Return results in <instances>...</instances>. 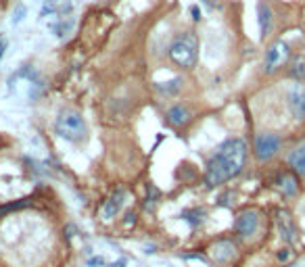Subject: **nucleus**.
I'll list each match as a JSON object with an SVG mask.
<instances>
[{
    "label": "nucleus",
    "mask_w": 305,
    "mask_h": 267,
    "mask_svg": "<svg viewBox=\"0 0 305 267\" xmlns=\"http://www.w3.org/2000/svg\"><path fill=\"white\" fill-rule=\"evenodd\" d=\"M169 59L182 69H192L199 61V38L192 31H184L174 38L169 44Z\"/></svg>",
    "instance_id": "obj_2"
},
{
    "label": "nucleus",
    "mask_w": 305,
    "mask_h": 267,
    "mask_svg": "<svg viewBox=\"0 0 305 267\" xmlns=\"http://www.w3.org/2000/svg\"><path fill=\"white\" fill-rule=\"evenodd\" d=\"M247 163V144L240 138H230L217 148V153L207 161L205 186L217 188L228 179L236 178Z\"/></svg>",
    "instance_id": "obj_1"
},
{
    "label": "nucleus",
    "mask_w": 305,
    "mask_h": 267,
    "mask_svg": "<svg viewBox=\"0 0 305 267\" xmlns=\"http://www.w3.org/2000/svg\"><path fill=\"white\" fill-rule=\"evenodd\" d=\"M6 46H9V42H6V38H4V36H0V61H2V59H4Z\"/></svg>",
    "instance_id": "obj_20"
},
{
    "label": "nucleus",
    "mask_w": 305,
    "mask_h": 267,
    "mask_svg": "<svg viewBox=\"0 0 305 267\" xmlns=\"http://www.w3.org/2000/svg\"><path fill=\"white\" fill-rule=\"evenodd\" d=\"M288 107L297 119H305V86L295 84L288 92Z\"/></svg>",
    "instance_id": "obj_7"
},
{
    "label": "nucleus",
    "mask_w": 305,
    "mask_h": 267,
    "mask_svg": "<svg viewBox=\"0 0 305 267\" xmlns=\"http://www.w3.org/2000/svg\"><path fill=\"white\" fill-rule=\"evenodd\" d=\"M280 190H282L284 196H295L299 192V182H297V178L291 174V171H284V174L278 176V184H276Z\"/></svg>",
    "instance_id": "obj_14"
},
{
    "label": "nucleus",
    "mask_w": 305,
    "mask_h": 267,
    "mask_svg": "<svg viewBox=\"0 0 305 267\" xmlns=\"http://www.w3.org/2000/svg\"><path fill=\"white\" fill-rule=\"evenodd\" d=\"M190 121V111L184 105H176L167 111V123L174 125V128H182Z\"/></svg>",
    "instance_id": "obj_13"
},
{
    "label": "nucleus",
    "mask_w": 305,
    "mask_h": 267,
    "mask_svg": "<svg viewBox=\"0 0 305 267\" xmlns=\"http://www.w3.org/2000/svg\"><path fill=\"white\" fill-rule=\"evenodd\" d=\"M27 17V6L25 4H17L15 6V11H13V15H11V23L13 25H19V23H23V19Z\"/></svg>",
    "instance_id": "obj_17"
},
{
    "label": "nucleus",
    "mask_w": 305,
    "mask_h": 267,
    "mask_svg": "<svg viewBox=\"0 0 305 267\" xmlns=\"http://www.w3.org/2000/svg\"><path fill=\"white\" fill-rule=\"evenodd\" d=\"M123 202H126V190H123V188H117V190H115L111 196H109V200L105 202V207H103V217H105V219H113V217L121 211Z\"/></svg>",
    "instance_id": "obj_8"
},
{
    "label": "nucleus",
    "mask_w": 305,
    "mask_h": 267,
    "mask_svg": "<svg viewBox=\"0 0 305 267\" xmlns=\"http://www.w3.org/2000/svg\"><path fill=\"white\" fill-rule=\"evenodd\" d=\"M257 227H259V215L253 209L242 211L236 217V222H234V230H236L240 238H253L257 234Z\"/></svg>",
    "instance_id": "obj_6"
},
{
    "label": "nucleus",
    "mask_w": 305,
    "mask_h": 267,
    "mask_svg": "<svg viewBox=\"0 0 305 267\" xmlns=\"http://www.w3.org/2000/svg\"><path fill=\"white\" fill-rule=\"evenodd\" d=\"M180 217H182L190 227H199L203 222H205V211H201V209H186V211L180 213Z\"/></svg>",
    "instance_id": "obj_16"
},
{
    "label": "nucleus",
    "mask_w": 305,
    "mask_h": 267,
    "mask_svg": "<svg viewBox=\"0 0 305 267\" xmlns=\"http://www.w3.org/2000/svg\"><path fill=\"white\" fill-rule=\"evenodd\" d=\"M280 146H282V140H280L278 134L272 132H263L255 138L253 142V153L257 156V161H270L274 155H278Z\"/></svg>",
    "instance_id": "obj_4"
},
{
    "label": "nucleus",
    "mask_w": 305,
    "mask_h": 267,
    "mask_svg": "<svg viewBox=\"0 0 305 267\" xmlns=\"http://www.w3.org/2000/svg\"><path fill=\"white\" fill-rule=\"evenodd\" d=\"M288 257H291V250H286V248H284V250H280V253H278V259H280V261H286Z\"/></svg>",
    "instance_id": "obj_23"
},
{
    "label": "nucleus",
    "mask_w": 305,
    "mask_h": 267,
    "mask_svg": "<svg viewBox=\"0 0 305 267\" xmlns=\"http://www.w3.org/2000/svg\"><path fill=\"white\" fill-rule=\"evenodd\" d=\"M286 161H288V165H291V169L295 171V174L305 176V142H301L299 146H295Z\"/></svg>",
    "instance_id": "obj_12"
},
{
    "label": "nucleus",
    "mask_w": 305,
    "mask_h": 267,
    "mask_svg": "<svg viewBox=\"0 0 305 267\" xmlns=\"http://www.w3.org/2000/svg\"><path fill=\"white\" fill-rule=\"evenodd\" d=\"M180 86H182V80H180V77H176V80L167 82L165 86H159V88H161V92H165V94H176V92L180 90Z\"/></svg>",
    "instance_id": "obj_18"
},
{
    "label": "nucleus",
    "mask_w": 305,
    "mask_h": 267,
    "mask_svg": "<svg viewBox=\"0 0 305 267\" xmlns=\"http://www.w3.org/2000/svg\"><path fill=\"white\" fill-rule=\"evenodd\" d=\"M276 222H278L280 236H282L286 242H293V240L297 238V230H295V223H293L291 215H288L286 211H280L278 217H276Z\"/></svg>",
    "instance_id": "obj_11"
},
{
    "label": "nucleus",
    "mask_w": 305,
    "mask_h": 267,
    "mask_svg": "<svg viewBox=\"0 0 305 267\" xmlns=\"http://www.w3.org/2000/svg\"><path fill=\"white\" fill-rule=\"evenodd\" d=\"M144 253H146V255L157 253V246H155V245H144Z\"/></svg>",
    "instance_id": "obj_24"
},
{
    "label": "nucleus",
    "mask_w": 305,
    "mask_h": 267,
    "mask_svg": "<svg viewBox=\"0 0 305 267\" xmlns=\"http://www.w3.org/2000/svg\"><path fill=\"white\" fill-rule=\"evenodd\" d=\"M111 267H126V259H119L117 263H111Z\"/></svg>",
    "instance_id": "obj_25"
},
{
    "label": "nucleus",
    "mask_w": 305,
    "mask_h": 267,
    "mask_svg": "<svg viewBox=\"0 0 305 267\" xmlns=\"http://www.w3.org/2000/svg\"><path fill=\"white\" fill-rule=\"evenodd\" d=\"M103 265H105L103 257H90L88 259V267H103Z\"/></svg>",
    "instance_id": "obj_19"
},
{
    "label": "nucleus",
    "mask_w": 305,
    "mask_h": 267,
    "mask_svg": "<svg viewBox=\"0 0 305 267\" xmlns=\"http://www.w3.org/2000/svg\"><path fill=\"white\" fill-rule=\"evenodd\" d=\"M54 132L59 134V138L67 140V142H82L86 138V121L84 117L77 113V111H61L57 121H54Z\"/></svg>",
    "instance_id": "obj_3"
},
{
    "label": "nucleus",
    "mask_w": 305,
    "mask_h": 267,
    "mask_svg": "<svg viewBox=\"0 0 305 267\" xmlns=\"http://www.w3.org/2000/svg\"><path fill=\"white\" fill-rule=\"evenodd\" d=\"M211 255H213L215 261L228 263L230 259L236 255V246L232 245V240H220V242H215L213 245V248H211Z\"/></svg>",
    "instance_id": "obj_10"
},
{
    "label": "nucleus",
    "mask_w": 305,
    "mask_h": 267,
    "mask_svg": "<svg viewBox=\"0 0 305 267\" xmlns=\"http://www.w3.org/2000/svg\"><path fill=\"white\" fill-rule=\"evenodd\" d=\"M180 257H182V259H188V261H190V259H197V261H207L205 255H180Z\"/></svg>",
    "instance_id": "obj_22"
},
{
    "label": "nucleus",
    "mask_w": 305,
    "mask_h": 267,
    "mask_svg": "<svg viewBox=\"0 0 305 267\" xmlns=\"http://www.w3.org/2000/svg\"><path fill=\"white\" fill-rule=\"evenodd\" d=\"M203 2H207L209 6H215V2H213V0H203Z\"/></svg>",
    "instance_id": "obj_26"
},
{
    "label": "nucleus",
    "mask_w": 305,
    "mask_h": 267,
    "mask_svg": "<svg viewBox=\"0 0 305 267\" xmlns=\"http://www.w3.org/2000/svg\"><path fill=\"white\" fill-rule=\"evenodd\" d=\"M0 36H2V34H0Z\"/></svg>",
    "instance_id": "obj_27"
},
{
    "label": "nucleus",
    "mask_w": 305,
    "mask_h": 267,
    "mask_svg": "<svg viewBox=\"0 0 305 267\" xmlns=\"http://www.w3.org/2000/svg\"><path fill=\"white\" fill-rule=\"evenodd\" d=\"M190 15H192V21H201V9L197 4L190 6Z\"/></svg>",
    "instance_id": "obj_21"
},
{
    "label": "nucleus",
    "mask_w": 305,
    "mask_h": 267,
    "mask_svg": "<svg viewBox=\"0 0 305 267\" xmlns=\"http://www.w3.org/2000/svg\"><path fill=\"white\" fill-rule=\"evenodd\" d=\"M288 75L297 82H303L305 80V57L303 54H297L288 61Z\"/></svg>",
    "instance_id": "obj_15"
},
{
    "label": "nucleus",
    "mask_w": 305,
    "mask_h": 267,
    "mask_svg": "<svg viewBox=\"0 0 305 267\" xmlns=\"http://www.w3.org/2000/svg\"><path fill=\"white\" fill-rule=\"evenodd\" d=\"M257 23H259V36L265 38V36L270 34V29H272L274 13H272V9L268 6V2H263V0L257 2Z\"/></svg>",
    "instance_id": "obj_9"
},
{
    "label": "nucleus",
    "mask_w": 305,
    "mask_h": 267,
    "mask_svg": "<svg viewBox=\"0 0 305 267\" xmlns=\"http://www.w3.org/2000/svg\"><path fill=\"white\" fill-rule=\"evenodd\" d=\"M288 57H291V48H288V44L278 40L274 42L268 50H265V59H263V71L265 73H274L278 71L280 67L288 63Z\"/></svg>",
    "instance_id": "obj_5"
}]
</instances>
